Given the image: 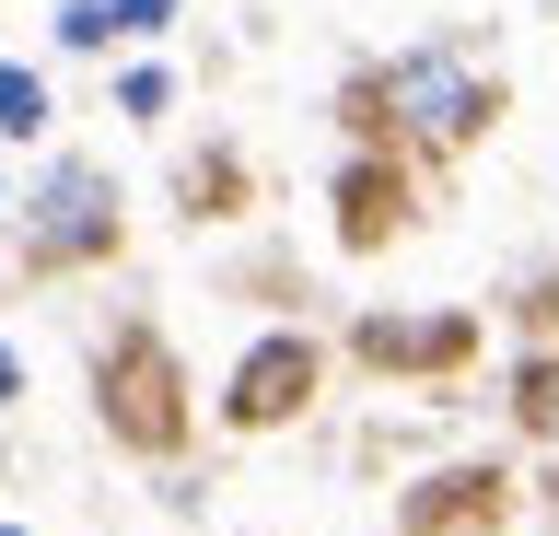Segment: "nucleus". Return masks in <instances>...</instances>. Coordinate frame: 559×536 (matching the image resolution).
Returning a JSON list of instances; mask_svg holds the SVG:
<instances>
[{"label":"nucleus","instance_id":"obj_14","mask_svg":"<svg viewBox=\"0 0 559 536\" xmlns=\"http://www.w3.org/2000/svg\"><path fill=\"white\" fill-rule=\"evenodd\" d=\"M12 396H24V361H12V338H0V408H12Z\"/></svg>","mask_w":559,"mask_h":536},{"label":"nucleus","instance_id":"obj_8","mask_svg":"<svg viewBox=\"0 0 559 536\" xmlns=\"http://www.w3.org/2000/svg\"><path fill=\"white\" fill-rule=\"evenodd\" d=\"M513 420H524V431H536V443L559 455V350H536V361L513 373Z\"/></svg>","mask_w":559,"mask_h":536},{"label":"nucleus","instance_id":"obj_7","mask_svg":"<svg viewBox=\"0 0 559 536\" xmlns=\"http://www.w3.org/2000/svg\"><path fill=\"white\" fill-rule=\"evenodd\" d=\"M489 513H501V466H454V478L408 490L396 525H408V536H466V525H489Z\"/></svg>","mask_w":559,"mask_h":536},{"label":"nucleus","instance_id":"obj_5","mask_svg":"<svg viewBox=\"0 0 559 536\" xmlns=\"http://www.w3.org/2000/svg\"><path fill=\"white\" fill-rule=\"evenodd\" d=\"M466 350H478L466 315H373L361 326V361H373V373H454Z\"/></svg>","mask_w":559,"mask_h":536},{"label":"nucleus","instance_id":"obj_4","mask_svg":"<svg viewBox=\"0 0 559 536\" xmlns=\"http://www.w3.org/2000/svg\"><path fill=\"white\" fill-rule=\"evenodd\" d=\"M314 385H326V350L280 326V338H257V350L234 361V385H222V420H234V431H280V420H304V396H314Z\"/></svg>","mask_w":559,"mask_h":536},{"label":"nucleus","instance_id":"obj_2","mask_svg":"<svg viewBox=\"0 0 559 536\" xmlns=\"http://www.w3.org/2000/svg\"><path fill=\"white\" fill-rule=\"evenodd\" d=\"M94 396H105V431L129 455H175L187 443V373H175L164 326H117L94 350Z\"/></svg>","mask_w":559,"mask_h":536},{"label":"nucleus","instance_id":"obj_1","mask_svg":"<svg viewBox=\"0 0 559 536\" xmlns=\"http://www.w3.org/2000/svg\"><path fill=\"white\" fill-rule=\"evenodd\" d=\"M501 117V82L478 59H454V47H408V59H384V71L349 82V129L361 141H419V152H466Z\"/></svg>","mask_w":559,"mask_h":536},{"label":"nucleus","instance_id":"obj_6","mask_svg":"<svg viewBox=\"0 0 559 536\" xmlns=\"http://www.w3.org/2000/svg\"><path fill=\"white\" fill-rule=\"evenodd\" d=\"M396 222H408V164L361 152V164L338 176V234L349 246H396Z\"/></svg>","mask_w":559,"mask_h":536},{"label":"nucleus","instance_id":"obj_9","mask_svg":"<svg viewBox=\"0 0 559 536\" xmlns=\"http://www.w3.org/2000/svg\"><path fill=\"white\" fill-rule=\"evenodd\" d=\"M35 129H47V82L24 59H0V141H35Z\"/></svg>","mask_w":559,"mask_h":536},{"label":"nucleus","instance_id":"obj_11","mask_svg":"<svg viewBox=\"0 0 559 536\" xmlns=\"http://www.w3.org/2000/svg\"><path fill=\"white\" fill-rule=\"evenodd\" d=\"M117 106L164 129V106H175V71H152V59H140V71H117Z\"/></svg>","mask_w":559,"mask_h":536},{"label":"nucleus","instance_id":"obj_15","mask_svg":"<svg viewBox=\"0 0 559 536\" xmlns=\"http://www.w3.org/2000/svg\"><path fill=\"white\" fill-rule=\"evenodd\" d=\"M0 222H12V199H0Z\"/></svg>","mask_w":559,"mask_h":536},{"label":"nucleus","instance_id":"obj_3","mask_svg":"<svg viewBox=\"0 0 559 536\" xmlns=\"http://www.w3.org/2000/svg\"><path fill=\"white\" fill-rule=\"evenodd\" d=\"M94 257H117V187H105L94 164H47L24 269H35V281H59V269H94Z\"/></svg>","mask_w":559,"mask_h":536},{"label":"nucleus","instance_id":"obj_12","mask_svg":"<svg viewBox=\"0 0 559 536\" xmlns=\"http://www.w3.org/2000/svg\"><path fill=\"white\" fill-rule=\"evenodd\" d=\"M105 12H117V36H164L175 24V0H105Z\"/></svg>","mask_w":559,"mask_h":536},{"label":"nucleus","instance_id":"obj_10","mask_svg":"<svg viewBox=\"0 0 559 536\" xmlns=\"http://www.w3.org/2000/svg\"><path fill=\"white\" fill-rule=\"evenodd\" d=\"M59 47H82V59L117 47V12H105V0H59Z\"/></svg>","mask_w":559,"mask_h":536},{"label":"nucleus","instance_id":"obj_13","mask_svg":"<svg viewBox=\"0 0 559 536\" xmlns=\"http://www.w3.org/2000/svg\"><path fill=\"white\" fill-rule=\"evenodd\" d=\"M524 326H548V338H559V269L536 281V303H524Z\"/></svg>","mask_w":559,"mask_h":536}]
</instances>
